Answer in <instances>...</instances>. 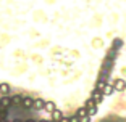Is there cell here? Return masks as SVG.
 Returning <instances> with one entry per match:
<instances>
[{
    "instance_id": "2",
    "label": "cell",
    "mask_w": 126,
    "mask_h": 122,
    "mask_svg": "<svg viewBox=\"0 0 126 122\" xmlns=\"http://www.w3.org/2000/svg\"><path fill=\"white\" fill-rule=\"evenodd\" d=\"M113 90H115V87H111V85H105V87H104V93H105V95L113 93Z\"/></svg>"
},
{
    "instance_id": "1",
    "label": "cell",
    "mask_w": 126,
    "mask_h": 122,
    "mask_svg": "<svg viewBox=\"0 0 126 122\" xmlns=\"http://www.w3.org/2000/svg\"><path fill=\"white\" fill-rule=\"evenodd\" d=\"M113 87H115V90H118V92H123V90H126V82L123 80V79H116V80L113 82Z\"/></svg>"
}]
</instances>
